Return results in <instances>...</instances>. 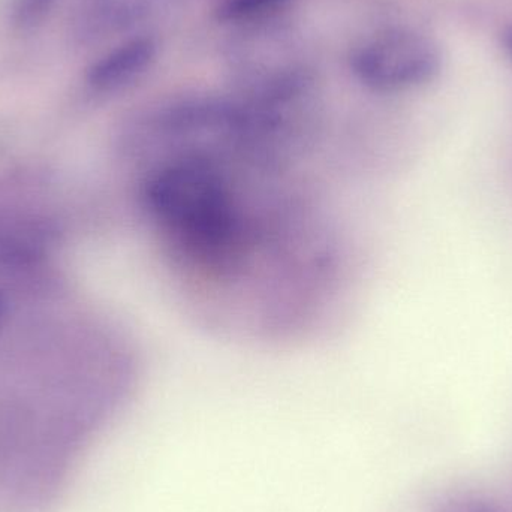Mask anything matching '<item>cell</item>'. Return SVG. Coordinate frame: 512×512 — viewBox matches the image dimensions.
<instances>
[{
    "label": "cell",
    "mask_w": 512,
    "mask_h": 512,
    "mask_svg": "<svg viewBox=\"0 0 512 512\" xmlns=\"http://www.w3.org/2000/svg\"><path fill=\"white\" fill-rule=\"evenodd\" d=\"M155 57L156 44L152 39L147 36L129 39L93 63L87 81L99 92H116L138 80Z\"/></svg>",
    "instance_id": "7a4b0ae2"
},
{
    "label": "cell",
    "mask_w": 512,
    "mask_h": 512,
    "mask_svg": "<svg viewBox=\"0 0 512 512\" xmlns=\"http://www.w3.org/2000/svg\"><path fill=\"white\" fill-rule=\"evenodd\" d=\"M504 45L512 57V24L508 27L507 32L504 33Z\"/></svg>",
    "instance_id": "5b68a950"
},
{
    "label": "cell",
    "mask_w": 512,
    "mask_h": 512,
    "mask_svg": "<svg viewBox=\"0 0 512 512\" xmlns=\"http://www.w3.org/2000/svg\"><path fill=\"white\" fill-rule=\"evenodd\" d=\"M441 51L433 39L411 29H390L364 39L354 48L355 77L378 92H403L438 75Z\"/></svg>",
    "instance_id": "6da1fadb"
},
{
    "label": "cell",
    "mask_w": 512,
    "mask_h": 512,
    "mask_svg": "<svg viewBox=\"0 0 512 512\" xmlns=\"http://www.w3.org/2000/svg\"><path fill=\"white\" fill-rule=\"evenodd\" d=\"M56 0H17L14 21L20 27H32L44 20Z\"/></svg>",
    "instance_id": "277c9868"
},
{
    "label": "cell",
    "mask_w": 512,
    "mask_h": 512,
    "mask_svg": "<svg viewBox=\"0 0 512 512\" xmlns=\"http://www.w3.org/2000/svg\"><path fill=\"white\" fill-rule=\"evenodd\" d=\"M291 3V0H224L219 5V20L225 23H245L261 20L276 14Z\"/></svg>",
    "instance_id": "3957f363"
}]
</instances>
